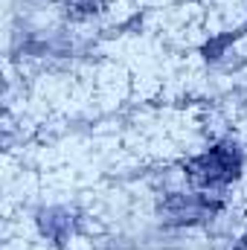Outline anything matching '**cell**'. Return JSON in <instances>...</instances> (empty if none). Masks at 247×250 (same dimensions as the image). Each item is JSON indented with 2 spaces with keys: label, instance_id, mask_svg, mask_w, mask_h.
Listing matches in <instances>:
<instances>
[{
  "label": "cell",
  "instance_id": "cell-3",
  "mask_svg": "<svg viewBox=\"0 0 247 250\" xmlns=\"http://www.w3.org/2000/svg\"><path fill=\"white\" fill-rule=\"evenodd\" d=\"M67 6H70L76 15H90V12H99V0H67Z\"/></svg>",
  "mask_w": 247,
  "mask_h": 250
},
{
  "label": "cell",
  "instance_id": "cell-1",
  "mask_svg": "<svg viewBox=\"0 0 247 250\" xmlns=\"http://www.w3.org/2000/svg\"><path fill=\"white\" fill-rule=\"evenodd\" d=\"M239 166H242V157H239L236 146H218V148H209L206 154L195 157L186 166V172H189L195 187L215 189L230 184L239 175Z\"/></svg>",
  "mask_w": 247,
  "mask_h": 250
},
{
  "label": "cell",
  "instance_id": "cell-2",
  "mask_svg": "<svg viewBox=\"0 0 247 250\" xmlns=\"http://www.w3.org/2000/svg\"><path fill=\"white\" fill-rule=\"evenodd\" d=\"M169 209H172V218L178 221H192V218H201L206 209H212L206 201L201 198H172L169 201Z\"/></svg>",
  "mask_w": 247,
  "mask_h": 250
}]
</instances>
